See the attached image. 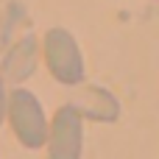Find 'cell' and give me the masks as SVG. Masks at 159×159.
<instances>
[{"label": "cell", "mask_w": 159, "mask_h": 159, "mask_svg": "<svg viewBox=\"0 0 159 159\" xmlns=\"http://www.w3.org/2000/svg\"><path fill=\"white\" fill-rule=\"evenodd\" d=\"M6 117L17 134V140L36 151L45 145L48 140V120H45V112H42V103L36 101L34 92L17 87L11 95H8V103H6Z\"/></svg>", "instance_id": "cell-1"}, {"label": "cell", "mask_w": 159, "mask_h": 159, "mask_svg": "<svg viewBox=\"0 0 159 159\" xmlns=\"http://www.w3.org/2000/svg\"><path fill=\"white\" fill-rule=\"evenodd\" d=\"M42 50H45L48 70L59 84L78 87L84 81V56H81V48H78V42H75V36L70 31L50 28L45 34Z\"/></svg>", "instance_id": "cell-2"}, {"label": "cell", "mask_w": 159, "mask_h": 159, "mask_svg": "<svg viewBox=\"0 0 159 159\" xmlns=\"http://www.w3.org/2000/svg\"><path fill=\"white\" fill-rule=\"evenodd\" d=\"M45 143H48V157L50 159H81V151H84V120L70 103H64L53 115Z\"/></svg>", "instance_id": "cell-3"}, {"label": "cell", "mask_w": 159, "mask_h": 159, "mask_svg": "<svg viewBox=\"0 0 159 159\" xmlns=\"http://www.w3.org/2000/svg\"><path fill=\"white\" fill-rule=\"evenodd\" d=\"M70 106L81 115V120L112 123V120H117V115H120L117 98H115L109 89H103V87H81V89L73 95Z\"/></svg>", "instance_id": "cell-4"}, {"label": "cell", "mask_w": 159, "mask_h": 159, "mask_svg": "<svg viewBox=\"0 0 159 159\" xmlns=\"http://www.w3.org/2000/svg\"><path fill=\"white\" fill-rule=\"evenodd\" d=\"M34 67H36V39L34 36H25V39H20L8 53H6V59H3V81H14V84H20V81H25L31 73H34Z\"/></svg>", "instance_id": "cell-5"}, {"label": "cell", "mask_w": 159, "mask_h": 159, "mask_svg": "<svg viewBox=\"0 0 159 159\" xmlns=\"http://www.w3.org/2000/svg\"><path fill=\"white\" fill-rule=\"evenodd\" d=\"M6 103H8V92H6V81L0 75V126H3V117H6Z\"/></svg>", "instance_id": "cell-6"}]
</instances>
